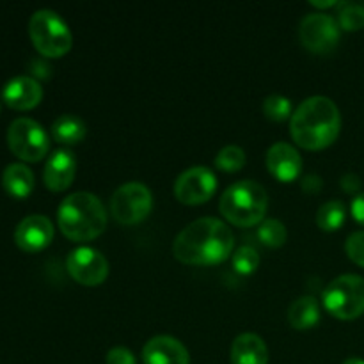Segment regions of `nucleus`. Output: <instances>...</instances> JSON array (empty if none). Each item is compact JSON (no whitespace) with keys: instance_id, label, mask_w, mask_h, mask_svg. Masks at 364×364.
<instances>
[{"instance_id":"nucleus-21","label":"nucleus","mask_w":364,"mask_h":364,"mask_svg":"<svg viewBox=\"0 0 364 364\" xmlns=\"http://www.w3.org/2000/svg\"><path fill=\"white\" fill-rule=\"evenodd\" d=\"M345 217H347L345 205L334 199V201H327L320 206L316 212V224L323 231H336L343 226Z\"/></svg>"},{"instance_id":"nucleus-10","label":"nucleus","mask_w":364,"mask_h":364,"mask_svg":"<svg viewBox=\"0 0 364 364\" xmlns=\"http://www.w3.org/2000/svg\"><path fill=\"white\" fill-rule=\"evenodd\" d=\"M217 188V178L208 167L196 166L183 171L174 183V196L183 205H203L208 201Z\"/></svg>"},{"instance_id":"nucleus-4","label":"nucleus","mask_w":364,"mask_h":364,"mask_svg":"<svg viewBox=\"0 0 364 364\" xmlns=\"http://www.w3.org/2000/svg\"><path fill=\"white\" fill-rule=\"evenodd\" d=\"M267 206H269V196L265 188L256 181L244 180L226 188L220 198L219 208L228 223L238 228H251L262 223L267 213Z\"/></svg>"},{"instance_id":"nucleus-26","label":"nucleus","mask_w":364,"mask_h":364,"mask_svg":"<svg viewBox=\"0 0 364 364\" xmlns=\"http://www.w3.org/2000/svg\"><path fill=\"white\" fill-rule=\"evenodd\" d=\"M259 265V255L249 245L237 249L233 255V269L242 276H249L255 272Z\"/></svg>"},{"instance_id":"nucleus-11","label":"nucleus","mask_w":364,"mask_h":364,"mask_svg":"<svg viewBox=\"0 0 364 364\" xmlns=\"http://www.w3.org/2000/svg\"><path fill=\"white\" fill-rule=\"evenodd\" d=\"M70 276L84 287H98L109 276V262L100 251L91 247H78L66 259Z\"/></svg>"},{"instance_id":"nucleus-32","label":"nucleus","mask_w":364,"mask_h":364,"mask_svg":"<svg viewBox=\"0 0 364 364\" xmlns=\"http://www.w3.org/2000/svg\"><path fill=\"white\" fill-rule=\"evenodd\" d=\"M311 6H315V7H334V6H340V2H333V0H331V2H311Z\"/></svg>"},{"instance_id":"nucleus-20","label":"nucleus","mask_w":364,"mask_h":364,"mask_svg":"<svg viewBox=\"0 0 364 364\" xmlns=\"http://www.w3.org/2000/svg\"><path fill=\"white\" fill-rule=\"evenodd\" d=\"M52 137L59 144H78L85 137V124L80 117L64 114L52 124Z\"/></svg>"},{"instance_id":"nucleus-8","label":"nucleus","mask_w":364,"mask_h":364,"mask_svg":"<svg viewBox=\"0 0 364 364\" xmlns=\"http://www.w3.org/2000/svg\"><path fill=\"white\" fill-rule=\"evenodd\" d=\"M153 208V196L144 183L130 181L117 188L110 199L112 217L123 226L142 223Z\"/></svg>"},{"instance_id":"nucleus-31","label":"nucleus","mask_w":364,"mask_h":364,"mask_svg":"<svg viewBox=\"0 0 364 364\" xmlns=\"http://www.w3.org/2000/svg\"><path fill=\"white\" fill-rule=\"evenodd\" d=\"M320 185H322V180H320L318 176H315V174H309V176H306L304 181H302V188H304L306 192H311V194L320 191Z\"/></svg>"},{"instance_id":"nucleus-1","label":"nucleus","mask_w":364,"mask_h":364,"mask_svg":"<svg viewBox=\"0 0 364 364\" xmlns=\"http://www.w3.org/2000/svg\"><path fill=\"white\" fill-rule=\"evenodd\" d=\"M235 247V237L230 228L219 219L205 217L188 224L178 233L173 244V255L185 265H219Z\"/></svg>"},{"instance_id":"nucleus-19","label":"nucleus","mask_w":364,"mask_h":364,"mask_svg":"<svg viewBox=\"0 0 364 364\" xmlns=\"http://www.w3.org/2000/svg\"><path fill=\"white\" fill-rule=\"evenodd\" d=\"M320 320V308L318 302L313 297H301L291 302L288 309V322L294 329L306 331L311 329L318 323Z\"/></svg>"},{"instance_id":"nucleus-24","label":"nucleus","mask_w":364,"mask_h":364,"mask_svg":"<svg viewBox=\"0 0 364 364\" xmlns=\"http://www.w3.org/2000/svg\"><path fill=\"white\" fill-rule=\"evenodd\" d=\"M215 166L224 173H237L245 166V153L238 146H226L215 156Z\"/></svg>"},{"instance_id":"nucleus-28","label":"nucleus","mask_w":364,"mask_h":364,"mask_svg":"<svg viewBox=\"0 0 364 364\" xmlns=\"http://www.w3.org/2000/svg\"><path fill=\"white\" fill-rule=\"evenodd\" d=\"M107 364H137V359L128 348L116 347L107 354Z\"/></svg>"},{"instance_id":"nucleus-13","label":"nucleus","mask_w":364,"mask_h":364,"mask_svg":"<svg viewBox=\"0 0 364 364\" xmlns=\"http://www.w3.org/2000/svg\"><path fill=\"white\" fill-rule=\"evenodd\" d=\"M43 98V87L32 77H14L4 85L2 100L14 110H31L39 105Z\"/></svg>"},{"instance_id":"nucleus-23","label":"nucleus","mask_w":364,"mask_h":364,"mask_svg":"<svg viewBox=\"0 0 364 364\" xmlns=\"http://www.w3.org/2000/svg\"><path fill=\"white\" fill-rule=\"evenodd\" d=\"M338 25L345 31H359L364 27V6L361 4L340 2Z\"/></svg>"},{"instance_id":"nucleus-7","label":"nucleus","mask_w":364,"mask_h":364,"mask_svg":"<svg viewBox=\"0 0 364 364\" xmlns=\"http://www.w3.org/2000/svg\"><path fill=\"white\" fill-rule=\"evenodd\" d=\"M7 144L13 155L23 162H39L48 153L50 139L41 124L28 117H20L9 124Z\"/></svg>"},{"instance_id":"nucleus-22","label":"nucleus","mask_w":364,"mask_h":364,"mask_svg":"<svg viewBox=\"0 0 364 364\" xmlns=\"http://www.w3.org/2000/svg\"><path fill=\"white\" fill-rule=\"evenodd\" d=\"M287 228L283 223L276 219H269L265 223H262V226L258 228V238L263 245L267 247H281V245L287 242Z\"/></svg>"},{"instance_id":"nucleus-16","label":"nucleus","mask_w":364,"mask_h":364,"mask_svg":"<svg viewBox=\"0 0 364 364\" xmlns=\"http://www.w3.org/2000/svg\"><path fill=\"white\" fill-rule=\"evenodd\" d=\"M75 171H77V162L75 155L66 149H57L46 162L45 171H43V180L48 191L63 192L73 183Z\"/></svg>"},{"instance_id":"nucleus-15","label":"nucleus","mask_w":364,"mask_h":364,"mask_svg":"<svg viewBox=\"0 0 364 364\" xmlns=\"http://www.w3.org/2000/svg\"><path fill=\"white\" fill-rule=\"evenodd\" d=\"M144 364H191V355L181 341L173 336H155L144 345Z\"/></svg>"},{"instance_id":"nucleus-2","label":"nucleus","mask_w":364,"mask_h":364,"mask_svg":"<svg viewBox=\"0 0 364 364\" xmlns=\"http://www.w3.org/2000/svg\"><path fill=\"white\" fill-rule=\"evenodd\" d=\"M340 109L327 96H311L291 114V139L309 151H318L333 144L340 135Z\"/></svg>"},{"instance_id":"nucleus-3","label":"nucleus","mask_w":364,"mask_h":364,"mask_svg":"<svg viewBox=\"0 0 364 364\" xmlns=\"http://www.w3.org/2000/svg\"><path fill=\"white\" fill-rule=\"evenodd\" d=\"M57 224L70 240L89 242L105 231L107 212L96 196L89 192H75L60 203Z\"/></svg>"},{"instance_id":"nucleus-25","label":"nucleus","mask_w":364,"mask_h":364,"mask_svg":"<svg viewBox=\"0 0 364 364\" xmlns=\"http://www.w3.org/2000/svg\"><path fill=\"white\" fill-rule=\"evenodd\" d=\"M263 112L269 117L270 121H284L290 117L291 114V103L287 96L281 95H272L269 98H265L263 102Z\"/></svg>"},{"instance_id":"nucleus-12","label":"nucleus","mask_w":364,"mask_h":364,"mask_svg":"<svg viewBox=\"0 0 364 364\" xmlns=\"http://www.w3.org/2000/svg\"><path fill=\"white\" fill-rule=\"evenodd\" d=\"M53 240V224L45 215H28L14 231V242L25 252H39Z\"/></svg>"},{"instance_id":"nucleus-5","label":"nucleus","mask_w":364,"mask_h":364,"mask_svg":"<svg viewBox=\"0 0 364 364\" xmlns=\"http://www.w3.org/2000/svg\"><path fill=\"white\" fill-rule=\"evenodd\" d=\"M28 36L43 57L57 59L71 48V32L66 21L50 9H39L28 20Z\"/></svg>"},{"instance_id":"nucleus-27","label":"nucleus","mask_w":364,"mask_h":364,"mask_svg":"<svg viewBox=\"0 0 364 364\" xmlns=\"http://www.w3.org/2000/svg\"><path fill=\"white\" fill-rule=\"evenodd\" d=\"M345 251H347L348 258L355 263V265L364 269V231H355L347 238L345 244Z\"/></svg>"},{"instance_id":"nucleus-9","label":"nucleus","mask_w":364,"mask_h":364,"mask_svg":"<svg viewBox=\"0 0 364 364\" xmlns=\"http://www.w3.org/2000/svg\"><path fill=\"white\" fill-rule=\"evenodd\" d=\"M299 39L309 52L326 55L340 43V25L329 14H308L299 25Z\"/></svg>"},{"instance_id":"nucleus-18","label":"nucleus","mask_w":364,"mask_h":364,"mask_svg":"<svg viewBox=\"0 0 364 364\" xmlns=\"http://www.w3.org/2000/svg\"><path fill=\"white\" fill-rule=\"evenodd\" d=\"M2 185L11 198L25 199L34 191V174L23 164H11L2 174Z\"/></svg>"},{"instance_id":"nucleus-29","label":"nucleus","mask_w":364,"mask_h":364,"mask_svg":"<svg viewBox=\"0 0 364 364\" xmlns=\"http://www.w3.org/2000/svg\"><path fill=\"white\" fill-rule=\"evenodd\" d=\"M352 215L358 220L359 224L364 226V192L363 194L355 196L354 201H352Z\"/></svg>"},{"instance_id":"nucleus-14","label":"nucleus","mask_w":364,"mask_h":364,"mask_svg":"<svg viewBox=\"0 0 364 364\" xmlns=\"http://www.w3.org/2000/svg\"><path fill=\"white\" fill-rule=\"evenodd\" d=\"M267 169L276 180L288 183L301 174L302 159L294 146L287 142H276L267 151Z\"/></svg>"},{"instance_id":"nucleus-6","label":"nucleus","mask_w":364,"mask_h":364,"mask_svg":"<svg viewBox=\"0 0 364 364\" xmlns=\"http://www.w3.org/2000/svg\"><path fill=\"white\" fill-rule=\"evenodd\" d=\"M323 306L340 320H354L364 313V279L355 274L336 277L323 290Z\"/></svg>"},{"instance_id":"nucleus-17","label":"nucleus","mask_w":364,"mask_h":364,"mask_svg":"<svg viewBox=\"0 0 364 364\" xmlns=\"http://www.w3.org/2000/svg\"><path fill=\"white\" fill-rule=\"evenodd\" d=\"M231 364H269V348L258 334L237 336L231 347Z\"/></svg>"},{"instance_id":"nucleus-33","label":"nucleus","mask_w":364,"mask_h":364,"mask_svg":"<svg viewBox=\"0 0 364 364\" xmlns=\"http://www.w3.org/2000/svg\"><path fill=\"white\" fill-rule=\"evenodd\" d=\"M343 364H364V359L350 358V359H347V361H343Z\"/></svg>"},{"instance_id":"nucleus-30","label":"nucleus","mask_w":364,"mask_h":364,"mask_svg":"<svg viewBox=\"0 0 364 364\" xmlns=\"http://www.w3.org/2000/svg\"><path fill=\"white\" fill-rule=\"evenodd\" d=\"M341 187H343L345 192H355L361 187V180L354 173H348L341 178Z\"/></svg>"}]
</instances>
